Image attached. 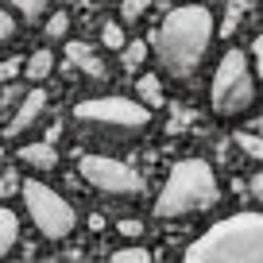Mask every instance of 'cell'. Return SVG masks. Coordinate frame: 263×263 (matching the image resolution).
<instances>
[{"label":"cell","instance_id":"52a82bcc","mask_svg":"<svg viewBox=\"0 0 263 263\" xmlns=\"http://www.w3.org/2000/svg\"><path fill=\"white\" fill-rule=\"evenodd\" d=\"M78 178H82L93 194L112 197V201H136V197H143V190H147V182L140 178L136 166H128L124 159L101 155V151L78 159Z\"/></svg>","mask_w":263,"mask_h":263},{"label":"cell","instance_id":"d6986e66","mask_svg":"<svg viewBox=\"0 0 263 263\" xmlns=\"http://www.w3.org/2000/svg\"><path fill=\"white\" fill-rule=\"evenodd\" d=\"M128 43V35H124V24H116V20H108L105 27H101V47H108V50H116L120 54V47Z\"/></svg>","mask_w":263,"mask_h":263},{"label":"cell","instance_id":"6da1fadb","mask_svg":"<svg viewBox=\"0 0 263 263\" xmlns=\"http://www.w3.org/2000/svg\"><path fill=\"white\" fill-rule=\"evenodd\" d=\"M213 39H217L213 12L205 4H178V8H171L163 16L151 50L159 58V70L190 89V85H197V78L205 70Z\"/></svg>","mask_w":263,"mask_h":263},{"label":"cell","instance_id":"8fae6325","mask_svg":"<svg viewBox=\"0 0 263 263\" xmlns=\"http://www.w3.org/2000/svg\"><path fill=\"white\" fill-rule=\"evenodd\" d=\"M50 70H54V50H50V47H39L31 58H24V78H27L31 85L47 82Z\"/></svg>","mask_w":263,"mask_h":263},{"label":"cell","instance_id":"e0dca14e","mask_svg":"<svg viewBox=\"0 0 263 263\" xmlns=\"http://www.w3.org/2000/svg\"><path fill=\"white\" fill-rule=\"evenodd\" d=\"M66 35H70V16H66V12L47 16V24H43V39H47V43H62Z\"/></svg>","mask_w":263,"mask_h":263},{"label":"cell","instance_id":"f1b7e54d","mask_svg":"<svg viewBox=\"0 0 263 263\" xmlns=\"http://www.w3.org/2000/svg\"><path fill=\"white\" fill-rule=\"evenodd\" d=\"M85 224H89L93 232H105V224H108V221H105V217H101V213H93V217H89V221H85Z\"/></svg>","mask_w":263,"mask_h":263},{"label":"cell","instance_id":"83f0119b","mask_svg":"<svg viewBox=\"0 0 263 263\" xmlns=\"http://www.w3.org/2000/svg\"><path fill=\"white\" fill-rule=\"evenodd\" d=\"M248 190H252V197H255V201H259V205H263V171H255V174H252V182H248Z\"/></svg>","mask_w":263,"mask_h":263},{"label":"cell","instance_id":"4dcf8cb0","mask_svg":"<svg viewBox=\"0 0 263 263\" xmlns=\"http://www.w3.org/2000/svg\"><path fill=\"white\" fill-rule=\"evenodd\" d=\"M0 155H4V143H0Z\"/></svg>","mask_w":263,"mask_h":263},{"label":"cell","instance_id":"ba28073f","mask_svg":"<svg viewBox=\"0 0 263 263\" xmlns=\"http://www.w3.org/2000/svg\"><path fill=\"white\" fill-rule=\"evenodd\" d=\"M47 105H50V93L43 89V82L31 85V89L20 97V105L12 108V116L4 120V140H20L27 128H35V124H39V116L47 112Z\"/></svg>","mask_w":263,"mask_h":263},{"label":"cell","instance_id":"4316f807","mask_svg":"<svg viewBox=\"0 0 263 263\" xmlns=\"http://www.w3.org/2000/svg\"><path fill=\"white\" fill-rule=\"evenodd\" d=\"M252 58H255V78H263V31L255 35V43H252Z\"/></svg>","mask_w":263,"mask_h":263},{"label":"cell","instance_id":"30bf717a","mask_svg":"<svg viewBox=\"0 0 263 263\" xmlns=\"http://www.w3.org/2000/svg\"><path fill=\"white\" fill-rule=\"evenodd\" d=\"M20 163L27 166V171H35V174H50V171H58V147H54V140H31V143H24L20 147Z\"/></svg>","mask_w":263,"mask_h":263},{"label":"cell","instance_id":"d4e9b609","mask_svg":"<svg viewBox=\"0 0 263 263\" xmlns=\"http://www.w3.org/2000/svg\"><path fill=\"white\" fill-rule=\"evenodd\" d=\"M20 97H24V89H16V85L8 82V89H4V97H0V120H4V116L20 105Z\"/></svg>","mask_w":263,"mask_h":263},{"label":"cell","instance_id":"1f68e13d","mask_svg":"<svg viewBox=\"0 0 263 263\" xmlns=\"http://www.w3.org/2000/svg\"><path fill=\"white\" fill-rule=\"evenodd\" d=\"M259 12H263V4H259Z\"/></svg>","mask_w":263,"mask_h":263},{"label":"cell","instance_id":"277c9868","mask_svg":"<svg viewBox=\"0 0 263 263\" xmlns=\"http://www.w3.org/2000/svg\"><path fill=\"white\" fill-rule=\"evenodd\" d=\"M221 201V182L217 171L205 159H182L171 166L163 190L155 197V217L159 221H186V217L209 213Z\"/></svg>","mask_w":263,"mask_h":263},{"label":"cell","instance_id":"2e32d148","mask_svg":"<svg viewBox=\"0 0 263 263\" xmlns=\"http://www.w3.org/2000/svg\"><path fill=\"white\" fill-rule=\"evenodd\" d=\"M232 143H236L248 159L263 163V136H259V132H252V128H248V132H236V136H232Z\"/></svg>","mask_w":263,"mask_h":263},{"label":"cell","instance_id":"7c38bea8","mask_svg":"<svg viewBox=\"0 0 263 263\" xmlns=\"http://www.w3.org/2000/svg\"><path fill=\"white\" fill-rule=\"evenodd\" d=\"M136 97H140L151 112H155V108H163V105H166L163 78H159V74H140V78H136Z\"/></svg>","mask_w":263,"mask_h":263},{"label":"cell","instance_id":"5bb4252c","mask_svg":"<svg viewBox=\"0 0 263 263\" xmlns=\"http://www.w3.org/2000/svg\"><path fill=\"white\" fill-rule=\"evenodd\" d=\"M143 62H147V39H128L120 47V66L128 74H140Z\"/></svg>","mask_w":263,"mask_h":263},{"label":"cell","instance_id":"9c48e42d","mask_svg":"<svg viewBox=\"0 0 263 263\" xmlns=\"http://www.w3.org/2000/svg\"><path fill=\"white\" fill-rule=\"evenodd\" d=\"M66 58H70V70L85 74L89 82H108V62L85 39H70V43H66Z\"/></svg>","mask_w":263,"mask_h":263},{"label":"cell","instance_id":"5b68a950","mask_svg":"<svg viewBox=\"0 0 263 263\" xmlns=\"http://www.w3.org/2000/svg\"><path fill=\"white\" fill-rule=\"evenodd\" d=\"M209 105L224 120L244 116L255 105V74H252V62H248L244 50L232 47L221 54V62L213 70V82H209Z\"/></svg>","mask_w":263,"mask_h":263},{"label":"cell","instance_id":"ffe728a7","mask_svg":"<svg viewBox=\"0 0 263 263\" xmlns=\"http://www.w3.org/2000/svg\"><path fill=\"white\" fill-rule=\"evenodd\" d=\"M151 0H120V20L124 24H140L143 16H147Z\"/></svg>","mask_w":263,"mask_h":263},{"label":"cell","instance_id":"484cf974","mask_svg":"<svg viewBox=\"0 0 263 263\" xmlns=\"http://www.w3.org/2000/svg\"><path fill=\"white\" fill-rule=\"evenodd\" d=\"M116 232H120L124 240H140L143 236V224L140 221H116Z\"/></svg>","mask_w":263,"mask_h":263},{"label":"cell","instance_id":"ac0fdd59","mask_svg":"<svg viewBox=\"0 0 263 263\" xmlns=\"http://www.w3.org/2000/svg\"><path fill=\"white\" fill-rule=\"evenodd\" d=\"M240 20H244V0H229V8H224V20H221V27H217V35H236V27H240Z\"/></svg>","mask_w":263,"mask_h":263},{"label":"cell","instance_id":"4fadbf2b","mask_svg":"<svg viewBox=\"0 0 263 263\" xmlns=\"http://www.w3.org/2000/svg\"><path fill=\"white\" fill-rule=\"evenodd\" d=\"M16 244H20V217L8 205H0V259L16 252Z\"/></svg>","mask_w":263,"mask_h":263},{"label":"cell","instance_id":"cb8c5ba5","mask_svg":"<svg viewBox=\"0 0 263 263\" xmlns=\"http://www.w3.org/2000/svg\"><path fill=\"white\" fill-rule=\"evenodd\" d=\"M20 74H24V58H20V54H12V58H4V62H0V85L16 82Z\"/></svg>","mask_w":263,"mask_h":263},{"label":"cell","instance_id":"44dd1931","mask_svg":"<svg viewBox=\"0 0 263 263\" xmlns=\"http://www.w3.org/2000/svg\"><path fill=\"white\" fill-rule=\"evenodd\" d=\"M112 263H151V252L147 248H116L112 252Z\"/></svg>","mask_w":263,"mask_h":263},{"label":"cell","instance_id":"7a4b0ae2","mask_svg":"<svg viewBox=\"0 0 263 263\" xmlns=\"http://www.w3.org/2000/svg\"><path fill=\"white\" fill-rule=\"evenodd\" d=\"M74 128L89 143L116 147V143H136L151 128V108L140 97H85L74 105Z\"/></svg>","mask_w":263,"mask_h":263},{"label":"cell","instance_id":"8992f818","mask_svg":"<svg viewBox=\"0 0 263 263\" xmlns=\"http://www.w3.org/2000/svg\"><path fill=\"white\" fill-rule=\"evenodd\" d=\"M20 197H24V209H27V217H31L35 232H39L43 240H54V244H58V240L74 236L78 209L70 205L54 186H47V182H39V178H24Z\"/></svg>","mask_w":263,"mask_h":263},{"label":"cell","instance_id":"f546056e","mask_svg":"<svg viewBox=\"0 0 263 263\" xmlns=\"http://www.w3.org/2000/svg\"><path fill=\"white\" fill-rule=\"evenodd\" d=\"M252 132H259V136H263V116H259V120L252 124Z\"/></svg>","mask_w":263,"mask_h":263},{"label":"cell","instance_id":"7402d4cb","mask_svg":"<svg viewBox=\"0 0 263 263\" xmlns=\"http://www.w3.org/2000/svg\"><path fill=\"white\" fill-rule=\"evenodd\" d=\"M16 35H20V24H16V16H12V12H4V8H0V50L8 47V43L16 39Z\"/></svg>","mask_w":263,"mask_h":263},{"label":"cell","instance_id":"9a60e30c","mask_svg":"<svg viewBox=\"0 0 263 263\" xmlns=\"http://www.w3.org/2000/svg\"><path fill=\"white\" fill-rule=\"evenodd\" d=\"M16 16H24V24H35L39 16H47V8L54 4V0H4Z\"/></svg>","mask_w":263,"mask_h":263},{"label":"cell","instance_id":"3957f363","mask_svg":"<svg viewBox=\"0 0 263 263\" xmlns=\"http://www.w3.org/2000/svg\"><path fill=\"white\" fill-rule=\"evenodd\" d=\"M190 263H263V213H232L182 252Z\"/></svg>","mask_w":263,"mask_h":263},{"label":"cell","instance_id":"603a6c76","mask_svg":"<svg viewBox=\"0 0 263 263\" xmlns=\"http://www.w3.org/2000/svg\"><path fill=\"white\" fill-rule=\"evenodd\" d=\"M20 186H24L20 171H4V174H0V201H8V197H16V194H20Z\"/></svg>","mask_w":263,"mask_h":263}]
</instances>
